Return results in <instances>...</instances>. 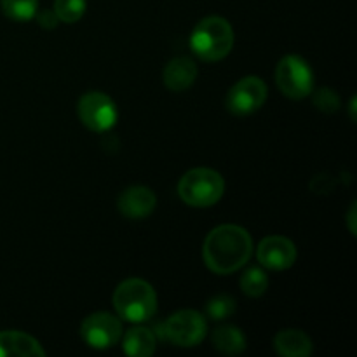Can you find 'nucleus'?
I'll list each match as a JSON object with an SVG mask.
<instances>
[{
	"mask_svg": "<svg viewBox=\"0 0 357 357\" xmlns=\"http://www.w3.org/2000/svg\"><path fill=\"white\" fill-rule=\"evenodd\" d=\"M268 288V278L265 274L264 268L251 267L241 278V289L244 295L251 296V298H258L264 295Z\"/></svg>",
	"mask_w": 357,
	"mask_h": 357,
	"instance_id": "17",
	"label": "nucleus"
},
{
	"mask_svg": "<svg viewBox=\"0 0 357 357\" xmlns=\"http://www.w3.org/2000/svg\"><path fill=\"white\" fill-rule=\"evenodd\" d=\"M267 100V86L260 77H244L230 87L227 94V108L234 115H251L264 107Z\"/></svg>",
	"mask_w": 357,
	"mask_h": 357,
	"instance_id": "8",
	"label": "nucleus"
},
{
	"mask_svg": "<svg viewBox=\"0 0 357 357\" xmlns=\"http://www.w3.org/2000/svg\"><path fill=\"white\" fill-rule=\"evenodd\" d=\"M206 317L197 310H178L164 323V337L178 347H195L206 337Z\"/></svg>",
	"mask_w": 357,
	"mask_h": 357,
	"instance_id": "7",
	"label": "nucleus"
},
{
	"mask_svg": "<svg viewBox=\"0 0 357 357\" xmlns=\"http://www.w3.org/2000/svg\"><path fill=\"white\" fill-rule=\"evenodd\" d=\"M122 347L128 356L132 357H150L155 352L157 338L152 330L143 326H136L128 330L122 338Z\"/></svg>",
	"mask_w": 357,
	"mask_h": 357,
	"instance_id": "15",
	"label": "nucleus"
},
{
	"mask_svg": "<svg viewBox=\"0 0 357 357\" xmlns=\"http://www.w3.org/2000/svg\"><path fill=\"white\" fill-rule=\"evenodd\" d=\"M157 197L149 187H129L119 197V211L129 220H143L153 213Z\"/></svg>",
	"mask_w": 357,
	"mask_h": 357,
	"instance_id": "11",
	"label": "nucleus"
},
{
	"mask_svg": "<svg viewBox=\"0 0 357 357\" xmlns=\"http://www.w3.org/2000/svg\"><path fill=\"white\" fill-rule=\"evenodd\" d=\"M275 84L286 98L302 100L314 91L312 68L300 56H284L275 66Z\"/></svg>",
	"mask_w": 357,
	"mask_h": 357,
	"instance_id": "5",
	"label": "nucleus"
},
{
	"mask_svg": "<svg viewBox=\"0 0 357 357\" xmlns=\"http://www.w3.org/2000/svg\"><path fill=\"white\" fill-rule=\"evenodd\" d=\"M349 229H351L352 236H356V202L351 206V211H349Z\"/></svg>",
	"mask_w": 357,
	"mask_h": 357,
	"instance_id": "23",
	"label": "nucleus"
},
{
	"mask_svg": "<svg viewBox=\"0 0 357 357\" xmlns=\"http://www.w3.org/2000/svg\"><path fill=\"white\" fill-rule=\"evenodd\" d=\"M213 347L227 356H237L246 349V337L237 326H222L213 331Z\"/></svg>",
	"mask_w": 357,
	"mask_h": 357,
	"instance_id": "16",
	"label": "nucleus"
},
{
	"mask_svg": "<svg viewBox=\"0 0 357 357\" xmlns=\"http://www.w3.org/2000/svg\"><path fill=\"white\" fill-rule=\"evenodd\" d=\"M44 357L45 351L38 340L23 331H0V357Z\"/></svg>",
	"mask_w": 357,
	"mask_h": 357,
	"instance_id": "13",
	"label": "nucleus"
},
{
	"mask_svg": "<svg viewBox=\"0 0 357 357\" xmlns=\"http://www.w3.org/2000/svg\"><path fill=\"white\" fill-rule=\"evenodd\" d=\"M86 0H56L54 13L63 23H77L86 13Z\"/></svg>",
	"mask_w": 357,
	"mask_h": 357,
	"instance_id": "19",
	"label": "nucleus"
},
{
	"mask_svg": "<svg viewBox=\"0 0 357 357\" xmlns=\"http://www.w3.org/2000/svg\"><path fill=\"white\" fill-rule=\"evenodd\" d=\"M190 47L202 61L215 63L227 58L234 47L232 24L222 16H208L195 24Z\"/></svg>",
	"mask_w": 357,
	"mask_h": 357,
	"instance_id": "2",
	"label": "nucleus"
},
{
	"mask_svg": "<svg viewBox=\"0 0 357 357\" xmlns=\"http://www.w3.org/2000/svg\"><path fill=\"white\" fill-rule=\"evenodd\" d=\"M80 337L93 349H110L122 338L121 319L108 312L91 314L80 326Z\"/></svg>",
	"mask_w": 357,
	"mask_h": 357,
	"instance_id": "9",
	"label": "nucleus"
},
{
	"mask_svg": "<svg viewBox=\"0 0 357 357\" xmlns=\"http://www.w3.org/2000/svg\"><path fill=\"white\" fill-rule=\"evenodd\" d=\"M314 105L321 112H324V114H335L340 108V98H338V94L333 89L321 87V89H317L314 93Z\"/></svg>",
	"mask_w": 357,
	"mask_h": 357,
	"instance_id": "21",
	"label": "nucleus"
},
{
	"mask_svg": "<svg viewBox=\"0 0 357 357\" xmlns=\"http://www.w3.org/2000/svg\"><path fill=\"white\" fill-rule=\"evenodd\" d=\"M274 349L282 357H309L312 354V342L300 330H282L275 335Z\"/></svg>",
	"mask_w": 357,
	"mask_h": 357,
	"instance_id": "14",
	"label": "nucleus"
},
{
	"mask_svg": "<svg viewBox=\"0 0 357 357\" xmlns=\"http://www.w3.org/2000/svg\"><path fill=\"white\" fill-rule=\"evenodd\" d=\"M2 13L9 20L28 21L35 17L38 7V0H2Z\"/></svg>",
	"mask_w": 357,
	"mask_h": 357,
	"instance_id": "18",
	"label": "nucleus"
},
{
	"mask_svg": "<svg viewBox=\"0 0 357 357\" xmlns=\"http://www.w3.org/2000/svg\"><path fill=\"white\" fill-rule=\"evenodd\" d=\"M197 79V65L187 56H178L171 59L162 72L166 87L173 93H183Z\"/></svg>",
	"mask_w": 357,
	"mask_h": 357,
	"instance_id": "12",
	"label": "nucleus"
},
{
	"mask_svg": "<svg viewBox=\"0 0 357 357\" xmlns=\"http://www.w3.org/2000/svg\"><path fill=\"white\" fill-rule=\"evenodd\" d=\"M114 307L121 319L145 323L157 312V293L143 279H126L115 289Z\"/></svg>",
	"mask_w": 357,
	"mask_h": 357,
	"instance_id": "3",
	"label": "nucleus"
},
{
	"mask_svg": "<svg viewBox=\"0 0 357 357\" xmlns=\"http://www.w3.org/2000/svg\"><path fill=\"white\" fill-rule=\"evenodd\" d=\"M35 16H37L38 24H40L42 28H45V30H52V28L58 26V23H59V20H58V16H56L54 10H49V9L42 10V13L35 14Z\"/></svg>",
	"mask_w": 357,
	"mask_h": 357,
	"instance_id": "22",
	"label": "nucleus"
},
{
	"mask_svg": "<svg viewBox=\"0 0 357 357\" xmlns=\"http://www.w3.org/2000/svg\"><path fill=\"white\" fill-rule=\"evenodd\" d=\"M257 258L261 267L268 271H286L296 261V248L288 237H265L258 246Z\"/></svg>",
	"mask_w": 357,
	"mask_h": 357,
	"instance_id": "10",
	"label": "nucleus"
},
{
	"mask_svg": "<svg viewBox=\"0 0 357 357\" xmlns=\"http://www.w3.org/2000/svg\"><path fill=\"white\" fill-rule=\"evenodd\" d=\"M236 312V300L229 295H216L206 303V314L213 321H223Z\"/></svg>",
	"mask_w": 357,
	"mask_h": 357,
	"instance_id": "20",
	"label": "nucleus"
},
{
	"mask_svg": "<svg viewBox=\"0 0 357 357\" xmlns=\"http://www.w3.org/2000/svg\"><path fill=\"white\" fill-rule=\"evenodd\" d=\"M225 181L222 174L209 167H195L185 173L178 183V195L192 208H209L222 199Z\"/></svg>",
	"mask_w": 357,
	"mask_h": 357,
	"instance_id": "4",
	"label": "nucleus"
},
{
	"mask_svg": "<svg viewBox=\"0 0 357 357\" xmlns=\"http://www.w3.org/2000/svg\"><path fill=\"white\" fill-rule=\"evenodd\" d=\"M253 253V241L239 225H220L204 239L202 258L206 267L220 275L234 274L246 265Z\"/></svg>",
	"mask_w": 357,
	"mask_h": 357,
	"instance_id": "1",
	"label": "nucleus"
},
{
	"mask_svg": "<svg viewBox=\"0 0 357 357\" xmlns=\"http://www.w3.org/2000/svg\"><path fill=\"white\" fill-rule=\"evenodd\" d=\"M77 114L82 124L94 132H107L115 126L119 112L110 96L91 91L86 93L77 103Z\"/></svg>",
	"mask_w": 357,
	"mask_h": 357,
	"instance_id": "6",
	"label": "nucleus"
}]
</instances>
